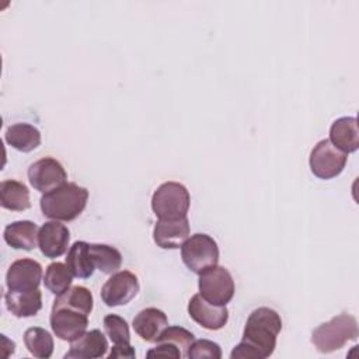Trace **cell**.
I'll list each match as a JSON object with an SVG mask.
<instances>
[{
  "label": "cell",
  "mask_w": 359,
  "mask_h": 359,
  "mask_svg": "<svg viewBox=\"0 0 359 359\" xmlns=\"http://www.w3.org/2000/svg\"><path fill=\"white\" fill-rule=\"evenodd\" d=\"M282 330V318L273 309L258 307L245 321L243 339L231 353V359H265L276 348V338Z\"/></svg>",
  "instance_id": "1"
},
{
  "label": "cell",
  "mask_w": 359,
  "mask_h": 359,
  "mask_svg": "<svg viewBox=\"0 0 359 359\" xmlns=\"http://www.w3.org/2000/svg\"><path fill=\"white\" fill-rule=\"evenodd\" d=\"M70 231L57 220L45 222L39 227L38 247L46 258H57L63 255L69 248Z\"/></svg>",
  "instance_id": "14"
},
{
  "label": "cell",
  "mask_w": 359,
  "mask_h": 359,
  "mask_svg": "<svg viewBox=\"0 0 359 359\" xmlns=\"http://www.w3.org/2000/svg\"><path fill=\"white\" fill-rule=\"evenodd\" d=\"M0 205L4 209L22 212L29 209V191L25 184L17 180H4L0 182Z\"/></svg>",
  "instance_id": "22"
},
{
  "label": "cell",
  "mask_w": 359,
  "mask_h": 359,
  "mask_svg": "<svg viewBox=\"0 0 359 359\" xmlns=\"http://www.w3.org/2000/svg\"><path fill=\"white\" fill-rule=\"evenodd\" d=\"M132 327L143 341L156 342L168 327V318L163 310L147 307L136 314Z\"/></svg>",
  "instance_id": "17"
},
{
  "label": "cell",
  "mask_w": 359,
  "mask_h": 359,
  "mask_svg": "<svg viewBox=\"0 0 359 359\" xmlns=\"http://www.w3.org/2000/svg\"><path fill=\"white\" fill-rule=\"evenodd\" d=\"M188 358L191 359H220L222 358V349L219 344L209 341V339H195L189 349H188Z\"/></svg>",
  "instance_id": "29"
},
{
  "label": "cell",
  "mask_w": 359,
  "mask_h": 359,
  "mask_svg": "<svg viewBox=\"0 0 359 359\" xmlns=\"http://www.w3.org/2000/svg\"><path fill=\"white\" fill-rule=\"evenodd\" d=\"M188 314L195 323L210 331L222 330L229 320V310L226 306L212 304L199 293L191 297L188 303Z\"/></svg>",
  "instance_id": "13"
},
{
  "label": "cell",
  "mask_w": 359,
  "mask_h": 359,
  "mask_svg": "<svg viewBox=\"0 0 359 359\" xmlns=\"http://www.w3.org/2000/svg\"><path fill=\"white\" fill-rule=\"evenodd\" d=\"M104 330L114 344H129L130 332L125 318L118 314H107L104 317Z\"/></svg>",
  "instance_id": "28"
},
{
  "label": "cell",
  "mask_w": 359,
  "mask_h": 359,
  "mask_svg": "<svg viewBox=\"0 0 359 359\" xmlns=\"http://www.w3.org/2000/svg\"><path fill=\"white\" fill-rule=\"evenodd\" d=\"M93 306L94 299L90 289H87L86 286L76 285L70 286L65 293L59 294L55 299L52 307H67L88 316L93 311Z\"/></svg>",
  "instance_id": "24"
},
{
  "label": "cell",
  "mask_w": 359,
  "mask_h": 359,
  "mask_svg": "<svg viewBox=\"0 0 359 359\" xmlns=\"http://www.w3.org/2000/svg\"><path fill=\"white\" fill-rule=\"evenodd\" d=\"M7 310L18 318H28L38 314L42 309V293L39 289L15 292L8 290L4 294Z\"/></svg>",
  "instance_id": "18"
},
{
  "label": "cell",
  "mask_w": 359,
  "mask_h": 359,
  "mask_svg": "<svg viewBox=\"0 0 359 359\" xmlns=\"http://www.w3.org/2000/svg\"><path fill=\"white\" fill-rule=\"evenodd\" d=\"M24 344L28 352L39 359H48L53 353V338L41 327H31L24 332Z\"/></svg>",
  "instance_id": "26"
},
{
  "label": "cell",
  "mask_w": 359,
  "mask_h": 359,
  "mask_svg": "<svg viewBox=\"0 0 359 359\" xmlns=\"http://www.w3.org/2000/svg\"><path fill=\"white\" fill-rule=\"evenodd\" d=\"M28 180L36 191L46 194L66 184L67 172L56 158L43 157L29 165Z\"/></svg>",
  "instance_id": "9"
},
{
  "label": "cell",
  "mask_w": 359,
  "mask_h": 359,
  "mask_svg": "<svg viewBox=\"0 0 359 359\" xmlns=\"http://www.w3.org/2000/svg\"><path fill=\"white\" fill-rule=\"evenodd\" d=\"M66 265L73 276L80 279L90 278L95 269L90 255V244L86 241H76L72 247H69Z\"/></svg>",
  "instance_id": "23"
},
{
  "label": "cell",
  "mask_w": 359,
  "mask_h": 359,
  "mask_svg": "<svg viewBox=\"0 0 359 359\" xmlns=\"http://www.w3.org/2000/svg\"><path fill=\"white\" fill-rule=\"evenodd\" d=\"M4 140L13 149L22 153H29L41 144V132L34 125L18 122L7 128Z\"/></svg>",
  "instance_id": "21"
},
{
  "label": "cell",
  "mask_w": 359,
  "mask_h": 359,
  "mask_svg": "<svg viewBox=\"0 0 359 359\" xmlns=\"http://www.w3.org/2000/svg\"><path fill=\"white\" fill-rule=\"evenodd\" d=\"M199 294L209 303L226 306L234 296V280L231 273L224 266H213L199 275Z\"/></svg>",
  "instance_id": "6"
},
{
  "label": "cell",
  "mask_w": 359,
  "mask_h": 359,
  "mask_svg": "<svg viewBox=\"0 0 359 359\" xmlns=\"http://www.w3.org/2000/svg\"><path fill=\"white\" fill-rule=\"evenodd\" d=\"M189 230L187 216L174 220L158 219L153 229V240L160 248L177 250L188 240Z\"/></svg>",
  "instance_id": "15"
},
{
  "label": "cell",
  "mask_w": 359,
  "mask_h": 359,
  "mask_svg": "<svg viewBox=\"0 0 359 359\" xmlns=\"http://www.w3.org/2000/svg\"><path fill=\"white\" fill-rule=\"evenodd\" d=\"M181 258L184 265L191 272L201 275L202 272L217 265V243L209 234L196 233L188 237V240L181 245Z\"/></svg>",
  "instance_id": "5"
},
{
  "label": "cell",
  "mask_w": 359,
  "mask_h": 359,
  "mask_svg": "<svg viewBox=\"0 0 359 359\" xmlns=\"http://www.w3.org/2000/svg\"><path fill=\"white\" fill-rule=\"evenodd\" d=\"M330 142L344 153H353L359 147V129L355 116H342L330 128Z\"/></svg>",
  "instance_id": "19"
},
{
  "label": "cell",
  "mask_w": 359,
  "mask_h": 359,
  "mask_svg": "<svg viewBox=\"0 0 359 359\" xmlns=\"http://www.w3.org/2000/svg\"><path fill=\"white\" fill-rule=\"evenodd\" d=\"M88 325V316L67 307H52L50 327L62 341H74L83 335Z\"/></svg>",
  "instance_id": "11"
},
{
  "label": "cell",
  "mask_w": 359,
  "mask_h": 359,
  "mask_svg": "<svg viewBox=\"0 0 359 359\" xmlns=\"http://www.w3.org/2000/svg\"><path fill=\"white\" fill-rule=\"evenodd\" d=\"M359 337L358 321L348 313H341L330 321L320 324L311 332V344L321 353H331L344 348Z\"/></svg>",
  "instance_id": "3"
},
{
  "label": "cell",
  "mask_w": 359,
  "mask_h": 359,
  "mask_svg": "<svg viewBox=\"0 0 359 359\" xmlns=\"http://www.w3.org/2000/svg\"><path fill=\"white\" fill-rule=\"evenodd\" d=\"M38 226L31 220H17L6 226L4 241L14 250L31 251L38 244Z\"/></svg>",
  "instance_id": "20"
},
{
  "label": "cell",
  "mask_w": 359,
  "mask_h": 359,
  "mask_svg": "<svg viewBox=\"0 0 359 359\" xmlns=\"http://www.w3.org/2000/svg\"><path fill=\"white\" fill-rule=\"evenodd\" d=\"M72 280H73V273L70 272L66 264L56 261L46 266L43 283L50 293L56 296L65 293L72 286Z\"/></svg>",
  "instance_id": "27"
},
{
  "label": "cell",
  "mask_w": 359,
  "mask_h": 359,
  "mask_svg": "<svg viewBox=\"0 0 359 359\" xmlns=\"http://www.w3.org/2000/svg\"><path fill=\"white\" fill-rule=\"evenodd\" d=\"M41 280L42 266L32 258H21L14 261L6 273V285L8 290L24 292L38 289Z\"/></svg>",
  "instance_id": "12"
},
{
  "label": "cell",
  "mask_w": 359,
  "mask_h": 359,
  "mask_svg": "<svg viewBox=\"0 0 359 359\" xmlns=\"http://www.w3.org/2000/svg\"><path fill=\"white\" fill-rule=\"evenodd\" d=\"M191 205V195L185 185L167 181L153 192L151 209L158 219L174 220L185 217Z\"/></svg>",
  "instance_id": "4"
},
{
  "label": "cell",
  "mask_w": 359,
  "mask_h": 359,
  "mask_svg": "<svg viewBox=\"0 0 359 359\" xmlns=\"http://www.w3.org/2000/svg\"><path fill=\"white\" fill-rule=\"evenodd\" d=\"M135 349L133 346L129 344H115L111 349V352L108 353V358H135Z\"/></svg>",
  "instance_id": "30"
},
{
  "label": "cell",
  "mask_w": 359,
  "mask_h": 359,
  "mask_svg": "<svg viewBox=\"0 0 359 359\" xmlns=\"http://www.w3.org/2000/svg\"><path fill=\"white\" fill-rule=\"evenodd\" d=\"M140 290L137 276L130 271L114 272L101 287V299L108 307L128 304Z\"/></svg>",
  "instance_id": "8"
},
{
  "label": "cell",
  "mask_w": 359,
  "mask_h": 359,
  "mask_svg": "<svg viewBox=\"0 0 359 359\" xmlns=\"http://www.w3.org/2000/svg\"><path fill=\"white\" fill-rule=\"evenodd\" d=\"M108 341L100 330H90L70 342L65 359H97L105 356Z\"/></svg>",
  "instance_id": "16"
},
{
  "label": "cell",
  "mask_w": 359,
  "mask_h": 359,
  "mask_svg": "<svg viewBox=\"0 0 359 359\" xmlns=\"http://www.w3.org/2000/svg\"><path fill=\"white\" fill-rule=\"evenodd\" d=\"M195 341V335L184 327L171 325L167 327L160 338L156 341V346L147 351L146 356H168V358H188V349Z\"/></svg>",
  "instance_id": "10"
},
{
  "label": "cell",
  "mask_w": 359,
  "mask_h": 359,
  "mask_svg": "<svg viewBox=\"0 0 359 359\" xmlns=\"http://www.w3.org/2000/svg\"><path fill=\"white\" fill-rule=\"evenodd\" d=\"M348 161V154L337 149L330 139L320 140L310 151L309 164L311 172L320 180L338 177Z\"/></svg>",
  "instance_id": "7"
},
{
  "label": "cell",
  "mask_w": 359,
  "mask_h": 359,
  "mask_svg": "<svg viewBox=\"0 0 359 359\" xmlns=\"http://www.w3.org/2000/svg\"><path fill=\"white\" fill-rule=\"evenodd\" d=\"M88 201V191L74 182H66L42 195L39 205L45 217L72 222L81 215Z\"/></svg>",
  "instance_id": "2"
},
{
  "label": "cell",
  "mask_w": 359,
  "mask_h": 359,
  "mask_svg": "<svg viewBox=\"0 0 359 359\" xmlns=\"http://www.w3.org/2000/svg\"><path fill=\"white\" fill-rule=\"evenodd\" d=\"M90 255L95 269L102 273H114L122 265V254L108 244H90Z\"/></svg>",
  "instance_id": "25"
}]
</instances>
